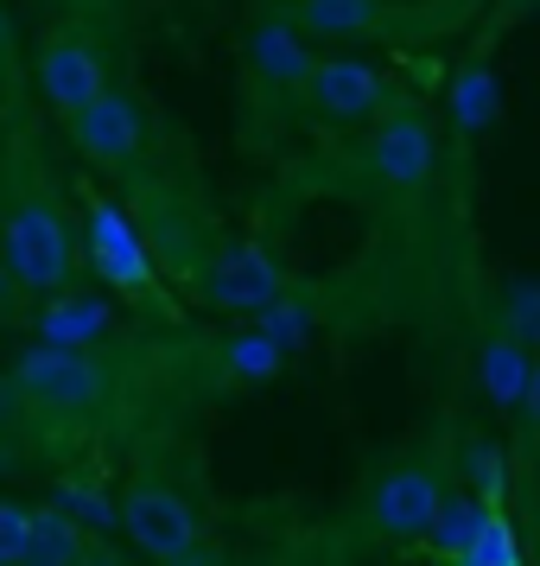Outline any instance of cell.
I'll list each match as a JSON object with an SVG mask.
<instances>
[{
  "instance_id": "obj_1",
  "label": "cell",
  "mask_w": 540,
  "mask_h": 566,
  "mask_svg": "<svg viewBox=\"0 0 540 566\" xmlns=\"http://www.w3.org/2000/svg\"><path fill=\"white\" fill-rule=\"evenodd\" d=\"M0 261L20 293H64L71 274H77V230L45 185H27L13 191V205L0 217Z\"/></svg>"
},
{
  "instance_id": "obj_2",
  "label": "cell",
  "mask_w": 540,
  "mask_h": 566,
  "mask_svg": "<svg viewBox=\"0 0 540 566\" xmlns=\"http://www.w3.org/2000/svg\"><path fill=\"white\" fill-rule=\"evenodd\" d=\"M115 528L159 566H216L204 554V522L191 510V496L172 490L159 471H134L115 496Z\"/></svg>"
},
{
  "instance_id": "obj_3",
  "label": "cell",
  "mask_w": 540,
  "mask_h": 566,
  "mask_svg": "<svg viewBox=\"0 0 540 566\" xmlns=\"http://www.w3.org/2000/svg\"><path fill=\"white\" fill-rule=\"evenodd\" d=\"M83 255L103 274L108 293L140 300V306H166L159 268H153V255H147L140 230H134V217L121 205H108L103 191H83Z\"/></svg>"
},
{
  "instance_id": "obj_4",
  "label": "cell",
  "mask_w": 540,
  "mask_h": 566,
  "mask_svg": "<svg viewBox=\"0 0 540 566\" xmlns=\"http://www.w3.org/2000/svg\"><path fill=\"white\" fill-rule=\"evenodd\" d=\"M13 395L39 413H96L108 401V369L89 350L32 344L27 357H13Z\"/></svg>"
},
{
  "instance_id": "obj_5",
  "label": "cell",
  "mask_w": 540,
  "mask_h": 566,
  "mask_svg": "<svg viewBox=\"0 0 540 566\" xmlns=\"http://www.w3.org/2000/svg\"><path fill=\"white\" fill-rule=\"evenodd\" d=\"M445 478H438V464L426 459H407L394 464L388 478H375L369 490V528L394 547H413V541H433L438 528V510H445Z\"/></svg>"
},
{
  "instance_id": "obj_6",
  "label": "cell",
  "mask_w": 540,
  "mask_h": 566,
  "mask_svg": "<svg viewBox=\"0 0 540 566\" xmlns=\"http://www.w3.org/2000/svg\"><path fill=\"white\" fill-rule=\"evenodd\" d=\"M433 166H438L433 122H426L413 103L388 108V122H375V134H369V172H375L388 191L413 198V191L433 185Z\"/></svg>"
},
{
  "instance_id": "obj_7",
  "label": "cell",
  "mask_w": 540,
  "mask_h": 566,
  "mask_svg": "<svg viewBox=\"0 0 540 566\" xmlns=\"http://www.w3.org/2000/svg\"><path fill=\"white\" fill-rule=\"evenodd\" d=\"M32 83H39V96L71 122V115H83L96 96H108V64L83 32H52V39L39 45V57H32Z\"/></svg>"
},
{
  "instance_id": "obj_8",
  "label": "cell",
  "mask_w": 540,
  "mask_h": 566,
  "mask_svg": "<svg viewBox=\"0 0 540 566\" xmlns=\"http://www.w3.org/2000/svg\"><path fill=\"white\" fill-rule=\"evenodd\" d=\"M306 108L331 128H357V122H375L388 108V77L362 57H318L306 77Z\"/></svg>"
},
{
  "instance_id": "obj_9",
  "label": "cell",
  "mask_w": 540,
  "mask_h": 566,
  "mask_svg": "<svg viewBox=\"0 0 540 566\" xmlns=\"http://www.w3.org/2000/svg\"><path fill=\"white\" fill-rule=\"evenodd\" d=\"M286 286H293L286 281V268L267 255L261 242H223L216 261L204 268V300L216 312H248V318H261Z\"/></svg>"
},
{
  "instance_id": "obj_10",
  "label": "cell",
  "mask_w": 540,
  "mask_h": 566,
  "mask_svg": "<svg viewBox=\"0 0 540 566\" xmlns=\"http://www.w3.org/2000/svg\"><path fill=\"white\" fill-rule=\"evenodd\" d=\"M64 128H71V140H77V154L89 159V166H134L140 147H147V115H140V103L121 96V90L96 96V103L83 108V115H71Z\"/></svg>"
},
{
  "instance_id": "obj_11",
  "label": "cell",
  "mask_w": 540,
  "mask_h": 566,
  "mask_svg": "<svg viewBox=\"0 0 540 566\" xmlns=\"http://www.w3.org/2000/svg\"><path fill=\"white\" fill-rule=\"evenodd\" d=\"M311 64H318L311 39L286 13H261L248 27V71H255V83H267V90H306Z\"/></svg>"
},
{
  "instance_id": "obj_12",
  "label": "cell",
  "mask_w": 540,
  "mask_h": 566,
  "mask_svg": "<svg viewBox=\"0 0 540 566\" xmlns=\"http://www.w3.org/2000/svg\"><path fill=\"white\" fill-rule=\"evenodd\" d=\"M108 325H115V306H108L103 293L64 286L39 312V344H52V350H89V344L108 337Z\"/></svg>"
},
{
  "instance_id": "obj_13",
  "label": "cell",
  "mask_w": 540,
  "mask_h": 566,
  "mask_svg": "<svg viewBox=\"0 0 540 566\" xmlns=\"http://www.w3.org/2000/svg\"><path fill=\"white\" fill-rule=\"evenodd\" d=\"M286 20L306 39H369V32H388L394 7L388 0H293Z\"/></svg>"
},
{
  "instance_id": "obj_14",
  "label": "cell",
  "mask_w": 540,
  "mask_h": 566,
  "mask_svg": "<svg viewBox=\"0 0 540 566\" xmlns=\"http://www.w3.org/2000/svg\"><path fill=\"white\" fill-rule=\"evenodd\" d=\"M528 376H534V350H528V344H521L509 325H502V332H489L484 344H477V382H484V395H489L502 413L521 408Z\"/></svg>"
},
{
  "instance_id": "obj_15",
  "label": "cell",
  "mask_w": 540,
  "mask_h": 566,
  "mask_svg": "<svg viewBox=\"0 0 540 566\" xmlns=\"http://www.w3.org/2000/svg\"><path fill=\"white\" fill-rule=\"evenodd\" d=\"M445 103H452V128H458V134H489V128H496V115H502L496 71H489L484 57L458 64V77H452V90H445Z\"/></svg>"
},
{
  "instance_id": "obj_16",
  "label": "cell",
  "mask_w": 540,
  "mask_h": 566,
  "mask_svg": "<svg viewBox=\"0 0 540 566\" xmlns=\"http://www.w3.org/2000/svg\"><path fill=\"white\" fill-rule=\"evenodd\" d=\"M27 566H89V535L64 510H32Z\"/></svg>"
},
{
  "instance_id": "obj_17",
  "label": "cell",
  "mask_w": 540,
  "mask_h": 566,
  "mask_svg": "<svg viewBox=\"0 0 540 566\" xmlns=\"http://www.w3.org/2000/svg\"><path fill=\"white\" fill-rule=\"evenodd\" d=\"M216 363H223V376H235V382H274V376H280V363H286V350L274 344V337H261L255 325H248V332L223 337Z\"/></svg>"
},
{
  "instance_id": "obj_18",
  "label": "cell",
  "mask_w": 540,
  "mask_h": 566,
  "mask_svg": "<svg viewBox=\"0 0 540 566\" xmlns=\"http://www.w3.org/2000/svg\"><path fill=\"white\" fill-rule=\"evenodd\" d=\"M311 318H318V300H311V293H299V286H286L280 300H274V306L255 318V332H261V337H274L280 350H306Z\"/></svg>"
},
{
  "instance_id": "obj_19",
  "label": "cell",
  "mask_w": 540,
  "mask_h": 566,
  "mask_svg": "<svg viewBox=\"0 0 540 566\" xmlns=\"http://www.w3.org/2000/svg\"><path fill=\"white\" fill-rule=\"evenodd\" d=\"M96 471H64L57 478V510L71 515V522H83V528H108L115 522V496H108L103 484H89Z\"/></svg>"
},
{
  "instance_id": "obj_20",
  "label": "cell",
  "mask_w": 540,
  "mask_h": 566,
  "mask_svg": "<svg viewBox=\"0 0 540 566\" xmlns=\"http://www.w3.org/2000/svg\"><path fill=\"white\" fill-rule=\"evenodd\" d=\"M489 503L484 496H470V490H458V496H445V510H438V528H433V547L452 560V554H464L470 541H477V528H484Z\"/></svg>"
},
{
  "instance_id": "obj_21",
  "label": "cell",
  "mask_w": 540,
  "mask_h": 566,
  "mask_svg": "<svg viewBox=\"0 0 540 566\" xmlns=\"http://www.w3.org/2000/svg\"><path fill=\"white\" fill-rule=\"evenodd\" d=\"M452 566H521V547H515V528H509V515L489 503L484 515V528H477V541L464 547V554H452Z\"/></svg>"
},
{
  "instance_id": "obj_22",
  "label": "cell",
  "mask_w": 540,
  "mask_h": 566,
  "mask_svg": "<svg viewBox=\"0 0 540 566\" xmlns=\"http://www.w3.org/2000/svg\"><path fill=\"white\" fill-rule=\"evenodd\" d=\"M502 325H509L528 350H540V281H515L502 293Z\"/></svg>"
},
{
  "instance_id": "obj_23",
  "label": "cell",
  "mask_w": 540,
  "mask_h": 566,
  "mask_svg": "<svg viewBox=\"0 0 540 566\" xmlns=\"http://www.w3.org/2000/svg\"><path fill=\"white\" fill-rule=\"evenodd\" d=\"M27 541H32V510L0 503V566H27Z\"/></svg>"
},
{
  "instance_id": "obj_24",
  "label": "cell",
  "mask_w": 540,
  "mask_h": 566,
  "mask_svg": "<svg viewBox=\"0 0 540 566\" xmlns=\"http://www.w3.org/2000/svg\"><path fill=\"white\" fill-rule=\"evenodd\" d=\"M521 413H528V427L540 433V357H534V376H528V395H521Z\"/></svg>"
},
{
  "instance_id": "obj_25",
  "label": "cell",
  "mask_w": 540,
  "mask_h": 566,
  "mask_svg": "<svg viewBox=\"0 0 540 566\" xmlns=\"http://www.w3.org/2000/svg\"><path fill=\"white\" fill-rule=\"evenodd\" d=\"M13 306H20V286H13V274H7V261H0V318H7Z\"/></svg>"
},
{
  "instance_id": "obj_26",
  "label": "cell",
  "mask_w": 540,
  "mask_h": 566,
  "mask_svg": "<svg viewBox=\"0 0 540 566\" xmlns=\"http://www.w3.org/2000/svg\"><path fill=\"white\" fill-rule=\"evenodd\" d=\"M13 64V20H7V7H0V71Z\"/></svg>"
}]
</instances>
